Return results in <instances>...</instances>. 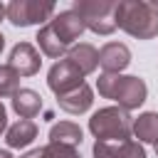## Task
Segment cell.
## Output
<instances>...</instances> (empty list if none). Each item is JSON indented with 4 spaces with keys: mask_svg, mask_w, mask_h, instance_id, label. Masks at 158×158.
Instances as JSON below:
<instances>
[{
    "mask_svg": "<svg viewBox=\"0 0 158 158\" xmlns=\"http://www.w3.org/2000/svg\"><path fill=\"white\" fill-rule=\"evenodd\" d=\"M57 104H59L62 111H67V114H72V116H79V114H84V111L91 109V104H94V91H91L89 84H81V86H77V89L57 96Z\"/></svg>",
    "mask_w": 158,
    "mask_h": 158,
    "instance_id": "8fae6325",
    "label": "cell"
},
{
    "mask_svg": "<svg viewBox=\"0 0 158 158\" xmlns=\"http://www.w3.org/2000/svg\"><path fill=\"white\" fill-rule=\"evenodd\" d=\"M2 133H7V109H5V104L0 101V136Z\"/></svg>",
    "mask_w": 158,
    "mask_h": 158,
    "instance_id": "ffe728a7",
    "label": "cell"
},
{
    "mask_svg": "<svg viewBox=\"0 0 158 158\" xmlns=\"http://www.w3.org/2000/svg\"><path fill=\"white\" fill-rule=\"evenodd\" d=\"M116 27L136 40H153L158 35V5L146 0H121L116 5Z\"/></svg>",
    "mask_w": 158,
    "mask_h": 158,
    "instance_id": "6da1fadb",
    "label": "cell"
},
{
    "mask_svg": "<svg viewBox=\"0 0 158 158\" xmlns=\"http://www.w3.org/2000/svg\"><path fill=\"white\" fill-rule=\"evenodd\" d=\"M2 17H7V5L0 2V20H2Z\"/></svg>",
    "mask_w": 158,
    "mask_h": 158,
    "instance_id": "44dd1931",
    "label": "cell"
},
{
    "mask_svg": "<svg viewBox=\"0 0 158 158\" xmlns=\"http://www.w3.org/2000/svg\"><path fill=\"white\" fill-rule=\"evenodd\" d=\"M49 141L54 143H67V146H79L84 141V133L81 128L74 123V121H59V123H52L49 128Z\"/></svg>",
    "mask_w": 158,
    "mask_h": 158,
    "instance_id": "e0dca14e",
    "label": "cell"
},
{
    "mask_svg": "<svg viewBox=\"0 0 158 158\" xmlns=\"http://www.w3.org/2000/svg\"><path fill=\"white\" fill-rule=\"evenodd\" d=\"M20 91V74L10 64H0V99L15 96Z\"/></svg>",
    "mask_w": 158,
    "mask_h": 158,
    "instance_id": "ac0fdd59",
    "label": "cell"
},
{
    "mask_svg": "<svg viewBox=\"0 0 158 158\" xmlns=\"http://www.w3.org/2000/svg\"><path fill=\"white\" fill-rule=\"evenodd\" d=\"M94 158H146V148L133 138L121 141V143L96 141L94 143Z\"/></svg>",
    "mask_w": 158,
    "mask_h": 158,
    "instance_id": "30bf717a",
    "label": "cell"
},
{
    "mask_svg": "<svg viewBox=\"0 0 158 158\" xmlns=\"http://www.w3.org/2000/svg\"><path fill=\"white\" fill-rule=\"evenodd\" d=\"M7 64H10L20 77H32V74L40 72L42 57H40V52L35 49V44H30V42H17V44L10 49Z\"/></svg>",
    "mask_w": 158,
    "mask_h": 158,
    "instance_id": "52a82bcc",
    "label": "cell"
},
{
    "mask_svg": "<svg viewBox=\"0 0 158 158\" xmlns=\"http://www.w3.org/2000/svg\"><path fill=\"white\" fill-rule=\"evenodd\" d=\"M54 2H40V0H12L7 5V20L15 27H30L52 20Z\"/></svg>",
    "mask_w": 158,
    "mask_h": 158,
    "instance_id": "5b68a950",
    "label": "cell"
},
{
    "mask_svg": "<svg viewBox=\"0 0 158 158\" xmlns=\"http://www.w3.org/2000/svg\"><path fill=\"white\" fill-rule=\"evenodd\" d=\"M35 40H37V44H40V49H42V54H47V57H52V59H64L67 44H64V42L57 37V32H54L52 22L42 25Z\"/></svg>",
    "mask_w": 158,
    "mask_h": 158,
    "instance_id": "5bb4252c",
    "label": "cell"
},
{
    "mask_svg": "<svg viewBox=\"0 0 158 158\" xmlns=\"http://www.w3.org/2000/svg\"><path fill=\"white\" fill-rule=\"evenodd\" d=\"M133 136L138 138V143H158V114L146 111L133 118Z\"/></svg>",
    "mask_w": 158,
    "mask_h": 158,
    "instance_id": "2e32d148",
    "label": "cell"
},
{
    "mask_svg": "<svg viewBox=\"0 0 158 158\" xmlns=\"http://www.w3.org/2000/svg\"><path fill=\"white\" fill-rule=\"evenodd\" d=\"M12 109L20 118H35L40 111H42V96L35 91V89H20L15 96H12Z\"/></svg>",
    "mask_w": 158,
    "mask_h": 158,
    "instance_id": "4fadbf2b",
    "label": "cell"
},
{
    "mask_svg": "<svg viewBox=\"0 0 158 158\" xmlns=\"http://www.w3.org/2000/svg\"><path fill=\"white\" fill-rule=\"evenodd\" d=\"M116 5L114 0H74L72 10L81 17L84 27L96 35H111L116 30Z\"/></svg>",
    "mask_w": 158,
    "mask_h": 158,
    "instance_id": "277c9868",
    "label": "cell"
},
{
    "mask_svg": "<svg viewBox=\"0 0 158 158\" xmlns=\"http://www.w3.org/2000/svg\"><path fill=\"white\" fill-rule=\"evenodd\" d=\"M81 84H84V74H81V69H79L72 59L64 57V59H59V62H54V64L49 67L47 86H49L57 96H62V94L81 86Z\"/></svg>",
    "mask_w": 158,
    "mask_h": 158,
    "instance_id": "8992f818",
    "label": "cell"
},
{
    "mask_svg": "<svg viewBox=\"0 0 158 158\" xmlns=\"http://www.w3.org/2000/svg\"><path fill=\"white\" fill-rule=\"evenodd\" d=\"M156 156H158V143H156Z\"/></svg>",
    "mask_w": 158,
    "mask_h": 158,
    "instance_id": "cb8c5ba5",
    "label": "cell"
},
{
    "mask_svg": "<svg viewBox=\"0 0 158 158\" xmlns=\"http://www.w3.org/2000/svg\"><path fill=\"white\" fill-rule=\"evenodd\" d=\"M89 131H91V136L96 141H109V143L131 141V136H133V116L121 106H104V109L91 114Z\"/></svg>",
    "mask_w": 158,
    "mask_h": 158,
    "instance_id": "7a4b0ae2",
    "label": "cell"
},
{
    "mask_svg": "<svg viewBox=\"0 0 158 158\" xmlns=\"http://www.w3.org/2000/svg\"><path fill=\"white\" fill-rule=\"evenodd\" d=\"M96 89H99V94L104 99L118 101V106L126 109V111L138 109L146 101V94H148V86H146L143 79L123 77V74H99Z\"/></svg>",
    "mask_w": 158,
    "mask_h": 158,
    "instance_id": "3957f363",
    "label": "cell"
},
{
    "mask_svg": "<svg viewBox=\"0 0 158 158\" xmlns=\"http://www.w3.org/2000/svg\"><path fill=\"white\" fill-rule=\"evenodd\" d=\"M67 59H72V62L81 69L84 77L91 74V72L99 67V52H96L89 42H79V44H74V47L67 52Z\"/></svg>",
    "mask_w": 158,
    "mask_h": 158,
    "instance_id": "9a60e30c",
    "label": "cell"
},
{
    "mask_svg": "<svg viewBox=\"0 0 158 158\" xmlns=\"http://www.w3.org/2000/svg\"><path fill=\"white\" fill-rule=\"evenodd\" d=\"M0 158H12V153H10V151H2V148H0Z\"/></svg>",
    "mask_w": 158,
    "mask_h": 158,
    "instance_id": "7402d4cb",
    "label": "cell"
},
{
    "mask_svg": "<svg viewBox=\"0 0 158 158\" xmlns=\"http://www.w3.org/2000/svg\"><path fill=\"white\" fill-rule=\"evenodd\" d=\"M40 151H42V158H81V153H79L74 146L54 143V141H49V143L42 146Z\"/></svg>",
    "mask_w": 158,
    "mask_h": 158,
    "instance_id": "d6986e66",
    "label": "cell"
},
{
    "mask_svg": "<svg viewBox=\"0 0 158 158\" xmlns=\"http://www.w3.org/2000/svg\"><path fill=\"white\" fill-rule=\"evenodd\" d=\"M52 27H54V32H57V37L69 47V44H74L81 35H84V22H81V17L74 12V10H62L59 15H54L52 20Z\"/></svg>",
    "mask_w": 158,
    "mask_h": 158,
    "instance_id": "9c48e42d",
    "label": "cell"
},
{
    "mask_svg": "<svg viewBox=\"0 0 158 158\" xmlns=\"http://www.w3.org/2000/svg\"><path fill=\"white\" fill-rule=\"evenodd\" d=\"M35 138H37V123L30 121V118L15 121L12 126H7V133H5V141H7L10 148H25Z\"/></svg>",
    "mask_w": 158,
    "mask_h": 158,
    "instance_id": "7c38bea8",
    "label": "cell"
},
{
    "mask_svg": "<svg viewBox=\"0 0 158 158\" xmlns=\"http://www.w3.org/2000/svg\"><path fill=\"white\" fill-rule=\"evenodd\" d=\"M131 64V49L123 42H106L99 49V67L104 74H121Z\"/></svg>",
    "mask_w": 158,
    "mask_h": 158,
    "instance_id": "ba28073f",
    "label": "cell"
},
{
    "mask_svg": "<svg viewBox=\"0 0 158 158\" xmlns=\"http://www.w3.org/2000/svg\"><path fill=\"white\" fill-rule=\"evenodd\" d=\"M5 49V37H2V32H0V52Z\"/></svg>",
    "mask_w": 158,
    "mask_h": 158,
    "instance_id": "603a6c76",
    "label": "cell"
}]
</instances>
